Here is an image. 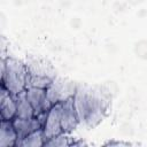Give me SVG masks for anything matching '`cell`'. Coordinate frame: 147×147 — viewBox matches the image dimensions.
I'll use <instances>...</instances> for the list:
<instances>
[{"label":"cell","mask_w":147,"mask_h":147,"mask_svg":"<svg viewBox=\"0 0 147 147\" xmlns=\"http://www.w3.org/2000/svg\"><path fill=\"white\" fill-rule=\"evenodd\" d=\"M108 98L105 92L84 85H77L74 95V106L79 122H84L87 126L98 125L107 110Z\"/></svg>","instance_id":"cell-1"},{"label":"cell","mask_w":147,"mask_h":147,"mask_svg":"<svg viewBox=\"0 0 147 147\" xmlns=\"http://www.w3.org/2000/svg\"><path fill=\"white\" fill-rule=\"evenodd\" d=\"M70 142L68 141V138L64 137L62 133L56 136V137H53L48 140L45 141V145L44 146H52V147H64V146H69Z\"/></svg>","instance_id":"cell-13"},{"label":"cell","mask_w":147,"mask_h":147,"mask_svg":"<svg viewBox=\"0 0 147 147\" xmlns=\"http://www.w3.org/2000/svg\"><path fill=\"white\" fill-rule=\"evenodd\" d=\"M16 102V117L22 118H30L34 117V110L26 98V91H22L18 94L13 95Z\"/></svg>","instance_id":"cell-10"},{"label":"cell","mask_w":147,"mask_h":147,"mask_svg":"<svg viewBox=\"0 0 147 147\" xmlns=\"http://www.w3.org/2000/svg\"><path fill=\"white\" fill-rule=\"evenodd\" d=\"M45 136H44V130L39 129L36 130L33 132H31L30 134H28L25 138H23L22 140H18L16 142V146H21V147H41L45 145Z\"/></svg>","instance_id":"cell-11"},{"label":"cell","mask_w":147,"mask_h":147,"mask_svg":"<svg viewBox=\"0 0 147 147\" xmlns=\"http://www.w3.org/2000/svg\"><path fill=\"white\" fill-rule=\"evenodd\" d=\"M17 133L13 125V121H0V146L13 147L16 146Z\"/></svg>","instance_id":"cell-9"},{"label":"cell","mask_w":147,"mask_h":147,"mask_svg":"<svg viewBox=\"0 0 147 147\" xmlns=\"http://www.w3.org/2000/svg\"><path fill=\"white\" fill-rule=\"evenodd\" d=\"M134 52H136L137 56H139L141 59H147V41L141 40V41L137 42L134 46Z\"/></svg>","instance_id":"cell-14"},{"label":"cell","mask_w":147,"mask_h":147,"mask_svg":"<svg viewBox=\"0 0 147 147\" xmlns=\"http://www.w3.org/2000/svg\"><path fill=\"white\" fill-rule=\"evenodd\" d=\"M77 85L71 80L63 78H53L49 86L46 88V94L52 105L63 102L69 98H72L76 93Z\"/></svg>","instance_id":"cell-3"},{"label":"cell","mask_w":147,"mask_h":147,"mask_svg":"<svg viewBox=\"0 0 147 147\" xmlns=\"http://www.w3.org/2000/svg\"><path fill=\"white\" fill-rule=\"evenodd\" d=\"M13 125H14V127L16 130V133H17V141L22 140L23 138H25L28 134H30L33 131L42 129V124L37 118V116L30 117V118L15 117L13 119Z\"/></svg>","instance_id":"cell-7"},{"label":"cell","mask_w":147,"mask_h":147,"mask_svg":"<svg viewBox=\"0 0 147 147\" xmlns=\"http://www.w3.org/2000/svg\"><path fill=\"white\" fill-rule=\"evenodd\" d=\"M28 69L21 61L11 57L1 60V87L13 95L25 90Z\"/></svg>","instance_id":"cell-2"},{"label":"cell","mask_w":147,"mask_h":147,"mask_svg":"<svg viewBox=\"0 0 147 147\" xmlns=\"http://www.w3.org/2000/svg\"><path fill=\"white\" fill-rule=\"evenodd\" d=\"M16 117V102L11 93L1 87L0 95V118L13 121Z\"/></svg>","instance_id":"cell-8"},{"label":"cell","mask_w":147,"mask_h":147,"mask_svg":"<svg viewBox=\"0 0 147 147\" xmlns=\"http://www.w3.org/2000/svg\"><path fill=\"white\" fill-rule=\"evenodd\" d=\"M42 130L46 140L63 133L61 124V102H57L51 107L47 113L46 122L42 126Z\"/></svg>","instance_id":"cell-4"},{"label":"cell","mask_w":147,"mask_h":147,"mask_svg":"<svg viewBox=\"0 0 147 147\" xmlns=\"http://www.w3.org/2000/svg\"><path fill=\"white\" fill-rule=\"evenodd\" d=\"M79 119L74 106V96L61 102V124L63 133L71 132L78 124Z\"/></svg>","instance_id":"cell-6"},{"label":"cell","mask_w":147,"mask_h":147,"mask_svg":"<svg viewBox=\"0 0 147 147\" xmlns=\"http://www.w3.org/2000/svg\"><path fill=\"white\" fill-rule=\"evenodd\" d=\"M26 98L30 101L33 110H34V116L48 111L51 107L53 106L52 102L48 100L47 94H46V88H39V87H30L26 88Z\"/></svg>","instance_id":"cell-5"},{"label":"cell","mask_w":147,"mask_h":147,"mask_svg":"<svg viewBox=\"0 0 147 147\" xmlns=\"http://www.w3.org/2000/svg\"><path fill=\"white\" fill-rule=\"evenodd\" d=\"M53 78L49 76H42V75H32L29 74L26 75V84H25V90L30 87H39V88H47L49 84L52 83Z\"/></svg>","instance_id":"cell-12"}]
</instances>
